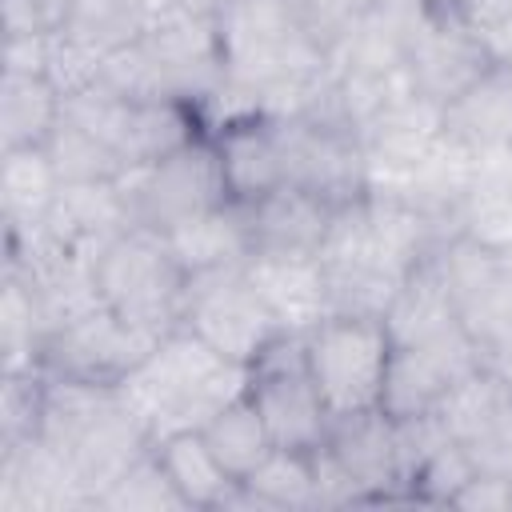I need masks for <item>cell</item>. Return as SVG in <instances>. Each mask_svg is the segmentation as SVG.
Segmentation results:
<instances>
[{"mask_svg":"<svg viewBox=\"0 0 512 512\" xmlns=\"http://www.w3.org/2000/svg\"><path fill=\"white\" fill-rule=\"evenodd\" d=\"M224 76L252 88L268 116H296L332 60L308 40L292 0H232L216 16Z\"/></svg>","mask_w":512,"mask_h":512,"instance_id":"6da1fadb","label":"cell"},{"mask_svg":"<svg viewBox=\"0 0 512 512\" xmlns=\"http://www.w3.org/2000/svg\"><path fill=\"white\" fill-rule=\"evenodd\" d=\"M248 384V368L232 364L216 348H208L196 332L172 328L144 356V364L120 384L124 400L144 416L152 440L204 428L228 400H236Z\"/></svg>","mask_w":512,"mask_h":512,"instance_id":"7a4b0ae2","label":"cell"},{"mask_svg":"<svg viewBox=\"0 0 512 512\" xmlns=\"http://www.w3.org/2000/svg\"><path fill=\"white\" fill-rule=\"evenodd\" d=\"M96 292L104 308L132 328L168 336L180 328L188 272L172 256L164 232L132 224L96 252Z\"/></svg>","mask_w":512,"mask_h":512,"instance_id":"3957f363","label":"cell"},{"mask_svg":"<svg viewBox=\"0 0 512 512\" xmlns=\"http://www.w3.org/2000/svg\"><path fill=\"white\" fill-rule=\"evenodd\" d=\"M400 68L424 100L444 108L496 64L472 32L464 0H416L400 12Z\"/></svg>","mask_w":512,"mask_h":512,"instance_id":"277c9868","label":"cell"},{"mask_svg":"<svg viewBox=\"0 0 512 512\" xmlns=\"http://www.w3.org/2000/svg\"><path fill=\"white\" fill-rule=\"evenodd\" d=\"M304 356L332 420L380 408L392 356V336L384 320L324 316L312 332H304Z\"/></svg>","mask_w":512,"mask_h":512,"instance_id":"5b68a950","label":"cell"},{"mask_svg":"<svg viewBox=\"0 0 512 512\" xmlns=\"http://www.w3.org/2000/svg\"><path fill=\"white\" fill-rule=\"evenodd\" d=\"M180 328L196 332L208 348L228 356L232 364H252L272 340L284 336L280 320L268 312L260 292L252 288L244 264L188 276Z\"/></svg>","mask_w":512,"mask_h":512,"instance_id":"8992f818","label":"cell"},{"mask_svg":"<svg viewBox=\"0 0 512 512\" xmlns=\"http://www.w3.org/2000/svg\"><path fill=\"white\" fill-rule=\"evenodd\" d=\"M248 400L260 408L276 448H296L308 452L328 436V408L320 400V388L308 372L304 356V336L284 332L272 340L252 364H248Z\"/></svg>","mask_w":512,"mask_h":512,"instance_id":"52a82bcc","label":"cell"},{"mask_svg":"<svg viewBox=\"0 0 512 512\" xmlns=\"http://www.w3.org/2000/svg\"><path fill=\"white\" fill-rule=\"evenodd\" d=\"M120 188H124L132 224L156 228V232H168L172 224H180L204 208L228 204L220 160H216L208 132L188 140L184 148H176L172 156H164L156 164L132 168L120 180Z\"/></svg>","mask_w":512,"mask_h":512,"instance_id":"ba28073f","label":"cell"},{"mask_svg":"<svg viewBox=\"0 0 512 512\" xmlns=\"http://www.w3.org/2000/svg\"><path fill=\"white\" fill-rule=\"evenodd\" d=\"M160 344V336L132 328L120 320L112 308H92L68 324H60L44 348H40V368L60 380H80V384H100V388H120L144 356Z\"/></svg>","mask_w":512,"mask_h":512,"instance_id":"9c48e42d","label":"cell"},{"mask_svg":"<svg viewBox=\"0 0 512 512\" xmlns=\"http://www.w3.org/2000/svg\"><path fill=\"white\" fill-rule=\"evenodd\" d=\"M280 140H284V168L288 184H300L316 196H324L332 208L352 204L368 196V156L352 128L320 120V116H276Z\"/></svg>","mask_w":512,"mask_h":512,"instance_id":"30bf717a","label":"cell"},{"mask_svg":"<svg viewBox=\"0 0 512 512\" xmlns=\"http://www.w3.org/2000/svg\"><path fill=\"white\" fill-rule=\"evenodd\" d=\"M476 368H480V352L464 328L424 340V344H392L380 408L392 420L436 412L444 396Z\"/></svg>","mask_w":512,"mask_h":512,"instance_id":"8fae6325","label":"cell"},{"mask_svg":"<svg viewBox=\"0 0 512 512\" xmlns=\"http://www.w3.org/2000/svg\"><path fill=\"white\" fill-rule=\"evenodd\" d=\"M324 444L336 452V460L348 468L356 480L364 504H384V500H408V480H404V456H400V432L396 420L384 408L336 416L328 424Z\"/></svg>","mask_w":512,"mask_h":512,"instance_id":"7c38bea8","label":"cell"},{"mask_svg":"<svg viewBox=\"0 0 512 512\" xmlns=\"http://www.w3.org/2000/svg\"><path fill=\"white\" fill-rule=\"evenodd\" d=\"M212 148L220 160L224 192L232 204H256L272 188L288 184L284 168V140H280V120L268 112L240 116L232 124H220L212 132Z\"/></svg>","mask_w":512,"mask_h":512,"instance_id":"4fadbf2b","label":"cell"},{"mask_svg":"<svg viewBox=\"0 0 512 512\" xmlns=\"http://www.w3.org/2000/svg\"><path fill=\"white\" fill-rule=\"evenodd\" d=\"M244 212L252 256H320L336 208L300 184H280Z\"/></svg>","mask_w":512,"mask_h":512,"instance_id":"5bb4252c","label":"cell"},{"mask_svg":"<svg viewBox=\"0 0 512 512\" xmlns=\"http://www.w3.org/2000/svg\"><path fill=\"white\" fill-rule=\"evenodd\" d=\"M244 272L284 332L304 336L332 316L320 256H248Z\"/></svg>","mask_w":512,"mask_h":512,"instance_id":"9a60e30c","label":"cell"},{"mask_svg":"<svg viewBox=\"0 0 512 512\" xmlns=\"http://www.w3.org/2000/svg\"><path fill=\"white\" fill-rule=\"evenodd\" d=\"M444 136L472 160L512 152V68L484 72L472 88L440 108Z\"/></svg>","mask_w":512,"mask_h":512,"instance_id":"2e32d148","label":"cell"},{"mask_svg":"<svg viewBox=\"0 0 512 512\" xmlns=\"http://www.w3.org/2000/svg\"><path fill=\"white\" fill-rule=\"evenodd\" d=\"M172 256L188 276L200 272H220V268H240L252 256V232H248V212L244 204H216L204 208L164 232Z\"/></svg>","mask_w":512,"mask_h":512,"instance_id":"e0dca14e","label":"cell"},{"mask_svg":"<svg viewBox=\"0 0 512 512\" xmlns=\"http://www.w3.org/2000/svg\"><path fill=\"white\" fill-rule=\"evenodd\" d=\"M40 224L68 248L96 256L112 236L132 228V212H128L120 180L116 184H60Z\"/></svg>","mask_w":512,"mask_h":512,"instance_id":"ac0fdd59","label":"cell"},{"mask_svg":"<svg viewBox=\"0 0 512 512\" xmlns=\"http://www.w3.org/2000/svg\"><path fill=\"white\" fill-rule=\"evenodd\" d=\"M204 136L200 112L188 100H124V112L112 132V148L124 156L128 168L156 164L184 148L188 140Z\"/></svg>","mask_w":512,"mask_h":512,"instance_id":"d6986e66","label":"cell"},{"mask_svg":"<svg viewBox=\"0 0 512 512\" xmlns=\"http://www.w3.org/2000/svg\"><path fill=\"white\" fill-rule=\"evenodd\" d=\"M384 328L392 336V344H424L436 336H448L460 324V308L456 296L444 280V268L432 256H424L400 284V292L392 296L388 312H384Z\"/></svg>","mask_w":512,"mask_h":512,"instance_id":"ffe728a7","label":"cell"},{"mask_svg":"<svg viewBox=\"0 0 512 512\" xmlns=\"http://www.w3.org/2000/svg\"><path fill=\"white\" fill-rule=\"evenodd\" d=\"M456 236L512 256V152L476 160L468 188L456 204Z\"/></svg>","mask_w":512,"mask_h":512,"instance_id":"44dd1931","label":"cell"},{"mask_svg":"<svg viewBox=\"0 0 512 512\" xmlns=\"http://www.w3.org/2000/svg\"><path fill=\"white\" fill-rule=\"evenodd\" d=\"M152 448H156L168 480L176 484V492H180V500L188 508H224V500L240 484L220 464V456L208 448V440H204L200 428H184V432L160 436Z\"/></svg>","mask_w":512,"mask_h":512,"instance_id":"7402d4cb","label":"cell"},{"mask_svg":"<svg viewBox=\"0 0 512 512\" xmlns=\"http://www.w3.org/2000/svg\"><path fill=\"white\" fill-rule=\"evenodd\" d=\"M64 116V96L48 76L4 72L0 84V148H44Z\"/></svg>","mask_w":512,"mask_h":512,"instance_id":"603a6c76","label":"cell"},{"mask_svg":"<svg viewBox=\"0 0 512 512\" xmlns=\"http://www.w3.org/2000/svg\"><path fill=\"white\" fill-rule=\"evenodd\" d=\"M60 176L44 148H4L0 160V220L4 228H32L48 216Z\"/></svg>","mask_w":512,"mask_h":512,"instance_id":"cb8c5ba5","label":"cell"},{"mask_svg":"<svg viewBox=\"0 0 512 512\" xmlns=\"http://www.w3.org/2000/svg\"><path fill=\"white\" fill-rule=\"evenodd\" d=\"M200 432H204L208 448L220 456V464L236 480H248L272 456V448H276V440H272L260 408L248 400V392H240L236 400H228Z\"/></svg>","mask_w":512,"mask_h":512,"instance_id":"d4e9b609","label":"cell"},{"mask_svg":"<svg viewBox=\"0 0 512 512\" xmlns=\"http://www.w3.org/2000/svg\"><path fill=\"white\" fill-rule=\"evenodd\" d=\"M60 184H116L124 180L132 168L124 164V156L96 132H88L84 124L60 116L56 132L44 144Z\"/></svg>","mask_w":512,"mask_h":512,"instance_id":"484cf974","label":"cell"},{"mask_svg":"<svg viewBox=\"0 0 512 512\" xmlns=\"http://www.w3.org/2000/svg\"><path fill=\"white\" fill-rule=\"evenodd\" d=\"M48 340V320L40 312L36 292L16 276L4 272V304H0V352L4 372L40 368V348Z\"/></svg>","mask_w":512,"mask_h":512,"instance_id":"4316f807","label":"cell"},{"mask_svg":"<svg viewBox=\"0 0 512 512\" xmlns=\"http://www.w3.org/2000/svg\"><path fill=\"white\" fill-rule=\"evenodd\" d=\"M268 512H296V508H316V476H312V456L296 448H272V456L240 480Z\"/></svg>","mask_w":512,"mask_h":512,"instance_id":"83f0119b","label":"cell"},{"mask_svg":"<svg viewBox=\"0 0 512 512\" xmlns=\"http://www.w3.org/2000/svg\"><path fill=\"white\" fill-rule=\"evenodd\" d=\"M96 508H112V512H160V508H188L176 492V484L168 480L156 448H148L140 460H132L112 484L108 492L96 500Z\"/></svg>","mask_w":512,"mask_h":512,"instance_id":"f1b7e54d","label":"cell"},{"mask_svg":"<svg viewBox=\"0 0 512 512\" xmlns=\"http://www.w3.org/2000/svg\"><path fill=\"white\" fill-rule=\"evenodd\" d=\"M292 8L308 40L332 60L364 32V24L376 16L380 4L376 0H292Z\"/></svg>","mask_w":512,"mask_h":512,"instance_id":"f546056e","label":"cell"},{"mask_svg":"<svg viewBox=\"0 0 512 512\" xmlns=\"http://www.w3.org/2000/svg\"><path fill=\"white\" fill-rule=\"evenodd\" d=\"M44 372H4V392H0V452L16 448L32 436H40L44 420Z\"/></svg>","mask_w":512,"mask_h":512,"instance_id":"4dcf8cb0","label":"cell"},{"mask_svg":"<svg viewBox=\"0 0 512 512\" xmlns=\"http://www.w3.org/2000/svg\"><path fill=\"white\" fill-rule=\"evenodd\" d=\"M104 56H108V52H100V48H92L88 40L72 36L68 28H60V32L48 36V72H44V76H48V80L60 88V96L68 100V96H76V92L100 84Z\"/></svg>","mask_w":512,"mask_h":512,"instance_id":"1f68e13d","label":"cell"},{"mask_svg":"<svg viewBox=\"0 0 512 512\" xmlns=\"http://www.w3.org/2000/svg\"><path fill=\"white\" fill-rule=\"evenodd\" d=\"M476 476V464L468 456L464 444L448 440L444 448H436L412 476V488H408V500H424V504H452L456 492Z\"/></svg>","mask_w":512,"mask_h":512,"instance_id":"d6a6232c","label":"cell"},{"mask_svg":"<svg viewBox=\"0 0 512 512\" xmlns=\"http://www.w3.org/2000/svg\"><path fill=\"white\" fill-rule=\"evenodd\" d=\"M464 12L488 60L496 68H512V0H468Z\"/></svg>","mask_w":512,"mask_h":512,"instance_id":"836d02e7","label":"cell"},{"mask_svg":"<svg viewBox=\"0 0 512 512\" xmlns=\"http://www.w3.org/2000/svg\"><path fill=\"white\" fill-rule=\"evenodd\" d=\"M76 0H0L4 36H32V32H60L72 20Z\"/></svg>","mask_w":512,"mask_h":512,"instance_id":"e575fe53","label":"cell"},{"mask_svg":"<svg viewBox=\"0 0 512 512\" xmlns=\"http://www.w3.org/2000/svg\"><path fill=\"white\" fill-rule=\"evenodd\" d=\"M312 456V476H316V508H344V504H364L356 480L348 476V468L336 460V452L320 440L316 448H308Z\"/></svg>","mask_w":512,"mask_h":512,"instance_id":"d590c367","label":"cell"},{"mask_svg":"<svg viewBox=\"0 0 512 512\" xmlns=\"http://www.w3.org/2000/svg\"><path fill=\"white\" fill-rule=\"evenodd\" d=\"M452 508H480V512H504V508H512V476H504V472H476L460 492H456V500H452Z\"/></svg>","mask_w":512,"mask_h":512,"instance_id":"8d00e7d4","label":"cell"},{"mask_svg":"<svg viewBox=\"0 0 512 512\" xmlns=\"http://www.w3.org/2000/svg\"><path fill=\"white\" fill-rule=\"evenodd\" d=\"M48 36H52V32L4 36V72L44 76V72H48Z\"/></svg>","mask_w":512,"mask_h":512,"instance_id":"74e56055","label":"cell"},{"mask_svg":"<svg viewBox=\"0 0 512 512\" xmlns=\"http://www.w3.org/2000/svg\"><path fill=\"white\" fill-rule=\"evenodd\" d=\"M120 8L136 20V28H152L156 20H164L168 12H176V0H120Z\"/></svg>","mask_w":512,"mask_h":512,"instance_id":"f35d334b","label":"cell"},{"mask_svg":"<svg viewBox=\"0 0 512 512\" xmlns=\"http://www.w3.org/2000/svg\"><path fill=\"white\" fill-rule=\"evenodd\" d=\"M232 0H176V8L192 12V16H204V20H216Z\"/></svg>","mask_w":512,"mask_h":512,"instance_id":"ab89813d","label":"cell"}]
</instances>
